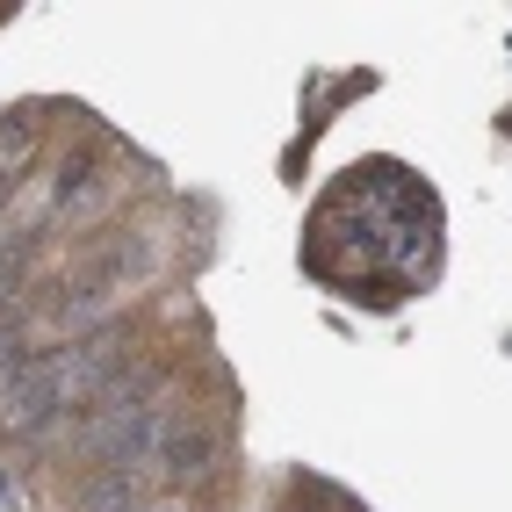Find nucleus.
I'll return each instance as SVG.
<instances>
[{
  "mask_svg": "<svg viewBox=\"0 0 512 512\" xmlns=\"http://www.w3.org/2000/svg\"><path fill=\"white\" fill-rule=\"evenodd\" d=\"M217 469H224V433L202 412H174V426L159 440V476L166 484H202V476H217Z\"/></svg>",
  "mask_w": 512,
  "mask_h": 512,
  "instance_id": "f03ea898",
  "label": "nucleus"
},
{
  "mask_svg": "<svg viewBox=\"0 0 512 512\" xmlns=\"http://www.w3.org/2000/svg\"><path fill=\"white\" fill-rule=\"evenodd\" d=\"M22 361H29V311L8 303V311H0V375L22 368Z\"/></svg>",
  "mask_w": 512,
  "mask_h": 512,
  "instance_id": "7ed1b4c3",
  "label": "nucleus"
},
{
  "mask_svg": "<svg viewBox=\"0 0 512 512\" xmlns=\"http://www.w3.org/2000/svg\"><path fill=\"white\" fill-rule=\"evenodd\" d=\"M130 375V325H101L87 339L29 354L22 368L0 375V440H44L65 419H87L101 397Z\"/></svg>",
  "mask_w": 512,
  "mask_h": 512,
  "instance_id": "f257e3e1",
  "label": "nucleus"
}]
</instances>
